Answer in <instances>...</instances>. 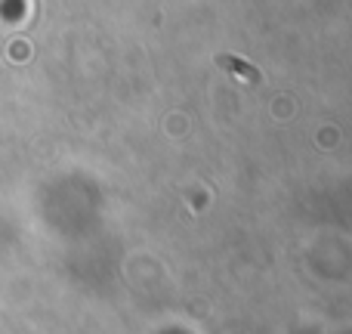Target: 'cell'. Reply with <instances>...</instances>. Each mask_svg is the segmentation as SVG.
Wrapping results in <instances>:
<instances>
[{"label":"cell","mask_w":352,"mask_h":334,"mask_svg":"<svg viewBox=\"0 0 352 334\" xmlns=\"http://www.w3.org/2000/svg\"><path fill=\"white\" fill-rule=\"evenodd\" d=\"M219 65H223L226 68V72H232V74H241V78L244 81H254V84H256V81H260L263 78V74L260 72H256V68L254 65H248V62H241V59H235V56H219Z\"/></svg>","instance_id":"obj_1"}]
</instances>
